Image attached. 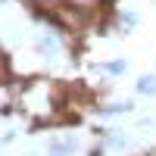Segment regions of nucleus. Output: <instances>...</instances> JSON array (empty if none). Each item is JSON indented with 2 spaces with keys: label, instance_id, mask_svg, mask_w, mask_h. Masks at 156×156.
Returning <instances> with one entry per match:
<instances>
[{
  "label": "nucleus",
  "instance_id": "nucleus-1",
  "mask_svg": "<svg viewBox=\"0 0 156 156\" xmlns=\"http://www.w3.org/2000/svg\"><path fill=\"white\" fill-rule=\"evenodd\" d=\"M137 90H140V94H156V78H153V75L140 78V81H137Z\"/></svg>",
  "mask_w": 156,
  "mask_h": 156
},
{
  "label": "nucleus",
  "instance_id": "nucleus-2",
  "mask_svg": "<svg viewBox=\"0 0 156 156\" xmlns=\"http://www.w3.org/2000/svg\"><path fill=\"white\" fill-rule=\"evenodd\" d=\"M106 72H112V75H122V72H125V62H122V59L109 62V66H106Z\"/></svg>",
  "mask_w": 156,
  "mask_h": 156
}]
</instances>
